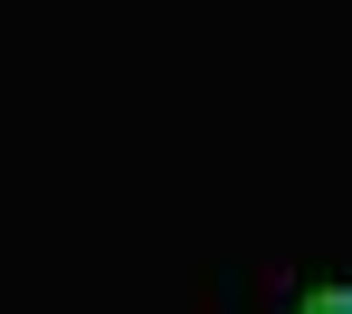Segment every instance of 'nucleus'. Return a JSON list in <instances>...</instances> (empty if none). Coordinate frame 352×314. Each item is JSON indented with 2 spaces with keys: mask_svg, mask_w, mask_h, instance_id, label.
I'll use <instances>...</instances> for the list:
<instances>
[{
  "mask_svg": "<svg viewBox=\"0 0 352 314\" xmlns=\"http://www.w3.org/2000/svg\"><path fill=\"white\" fill-rule=\"evenodd\" d=\"M295 305H305V314H352V276H305Z\"/></svg>",
  "mask_w": 352,
  "mask_h": 314,
  "instance_id": "nucleus-1",
  "label": "nucleus"
}]
</instances>
